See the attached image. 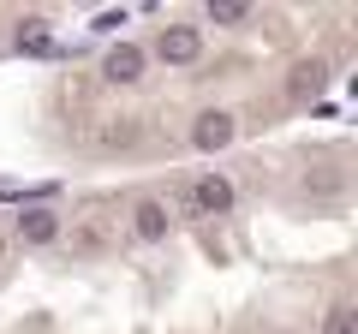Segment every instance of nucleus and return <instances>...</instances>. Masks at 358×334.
Instances as JSON below:
<instances>
[{"label": "nucleus", "instance_id": "5", "mask_svg": "<svg viewBox=\"0 0 358 334\" xmlns=\"http://www.w3.org/2000/svg\"><path fill=\"white\" fill-rule=\"evenodd\" d=\"M192 143H197V150H227V143H233V114H221V108H215V114H197Z\"/></svg>", "mask_w": 358, "mask_h": 334}, {"label": "nucleus", "instance_id": "8", "mask_svg": "<svg viewBox=\"0 0 358 334\" xmlns=\"http://www.w3.org/2000/svg\"><path fill=\"white\" fill-rule=\"evenodd\" d=\"M18 54H54V36H48L42 18H24L18 24Z\"/></svg>", "mask_w": 358, "mask_h": 334}, {"label": "nucleus", "instance_id": "1", "mask_svg": "<svg viewBox=\"0 0 358 334\" xmlns=\"http://www.w3.org/2000/svg\"><path fill=\"white\" fill-rule=\"evenodd\" d=\"M155 54H162L167 66H192L197 54H203V36H197L192 24H167V30H162V42H155Z\"/></svg>", "mask_w": 358, "mask_h": 334}, {"label": "nucleus", "instance_id": "10", "mask_svg": "<svg viewBox=\"0 0 358 334\" xmlns=\"http://www.w3.org/2000/svg\"><path fill=\"white\" fill-rule=\"evenodd\" d=\"M251 18V6H239V0H221V6H209V24H245Z\"/></svg>", "mask_w": 358, "mask_h": 334}, {"label": "nucleus", "instance_id": "4", "mask_svg": "<svg viewBox=\"0 0 358 334\" xmlns=\"http://www.w3.org/2000/svg\"><path fill=\"white\" fill-rule=\"evenodd\" d=\"M192 203L203 209V215H227V209H233V180H221V173H203V180L192 185Z\"/></svg>", "mask_w": 358, "mask_h": 334}, {"label": "nucleus", "instance_id": "2", "mask_svg": "<svg viewBox=\"0 0 358 334\" xmlns=\"http://www.w3.org/2000/svg\"><path fill=\"white\" fill-rule=\"evenodd\" d=\"M322 90H329V60H299L293 72H287V96H293V102H317Z\"/></svg>", "mask_w": 358, "mask_h": 334}, {"label": "nucleus", "instance_id": "9", "mask_svg": "<svg viewBox=\"0 0 358 334\" xmlns=\"http://www.w3.org/2000/svg\"><path fill=\"white\" fill-rule=\"evenodd\" d=\"M322 334H358V310L352 305H334L329 322H322Z\"/></svg>", "mask_w": 358, "mask_h": 334}, {"label": "nucleus", "instance_id": "7", "mask_svg": "<svg viewBox=\"0 0 358 334\" xmlns=\"http://www.w3.org/2000/svg\"><path fill=\"white\" fill-rule=\"evenodd\" d=\"M167 227H173V221H167V203H155V197H143L138 209H131V233H138V239H167Z\"/></svg>", "mask_w": 358, "mask_h": 334}, {"label": "nucleus", "instance_id": "6", "mask_svg": "<svg viewBox=\"0 0 358 334\" xmlns=\"http://www.w3.org/2000/svg\"><path fill=\"white\" fill-rule=\"evenodd\" d=\"M18 239L24 245H54L60 239V215H54V209H24V215H18Z\"/></svg>", "mask_w": 358, "mask_h": 334}, {"label": "nucleus", "instance_id": "3", "mask_svg": "<svg viewBox=\"0 0 358 334\" xmlns=\"http://www.w3.org/2000/svg\"><path fill=\"white\" fill-rule=\"evenodd\" d=\"M102 78H108V84H138V78H143V48L114 42V48L102 54Z\"/></svg>", "mask_w": 358, "mask_h": 334}]
</instances>
